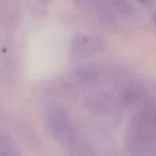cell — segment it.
Listing matches in <instances>:
<instances>
[{"label": "cell", "instance_id": "6da1fadb", "mask_svg": "<svg viewBox=\"0 0 156 156\" xmlns=\"http://www.w3.org/2000/svg\"><path fill=\"white\" fill-rule=\"evenodd\" d=\"M141 3H143V5H150L152 3V0H139Z\"/></svg>", "mask_w": 156, "mask_h": 156}]
</instances>
